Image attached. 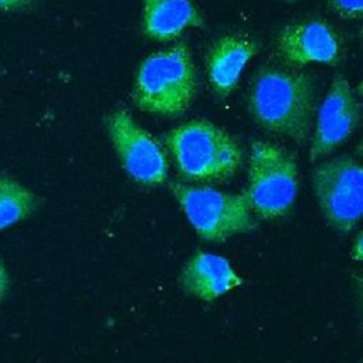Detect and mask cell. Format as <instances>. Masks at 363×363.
<instances>
[{
    "label": "cell",
    "mask_w": 363,
    "mask_h": 363,
    "mask_svg": "<svg viewBox=\"0 0 363 363\" xmlns=\"http://www.w3.org/2000/svg\"><path fill=\"white\" fill-rule=\"evenodd\" d=\"M248 106L264 129L302 143L315 113L312 79L299 71L265 67L252 81Z\"/></svg>",
    "instance_id": "obj_1"
},
{
    "label": "cell",
    "mask_w": 363,
    "mask_h": 363,
    "mask_svg": "<svg viewBox=\"0 0 363 363\" xmlns=\"http://www.w3.org/2000/svg\"><path fill=\"white\" fill-rule=\"evenodd\" d=\"M163 143L179 174L189 182H225L242 160V152L233 136L208 121L186 122L167 132Z\"/></svg>",
    "instance_id": "obj_2"
},
{
    "label": "cell",
    "mask_w": 363,
    "mask_h": 363,
    "mask_svg": "<svg viewBox=\"0 0 363 363\" xmlns=\"http://www.w3.org/2000/svg\"><path fill=\"white\" fill-rule=\"evenodd\" d=\"M196 92L194 64L189 48L180 43L140 64L132 96L139 109L174 118L189 109Z\"/></svg>",
    "instance_id": "obj_3"
},
{
    "label": "cell",
    "mask_w": 363,
    "mask_h": 363,
    "mask_svg": "<svg viewBox=\"0 0 363 363\" xmlns=\"http://www.w3.org/2000/svg\"><path fill=\"white\" fill-rule=\"evenodd\" d=\"M298 193V167L294 156L269 142H254L248 159V184L244 191L252 213L264 220L284 217Z\"/></svg>",
    "instance_id": "obj_4"
},
{
    "label": "cell",
    "mask_w": 363,
    "mask_h": 363,
    "mask_svg": "<svg viewBox=\"0 0 363 363\" xmlns=\"http://www.w3.org/2000/svg\"><path fill=\"white\" fill-rule=\"evenodd\" d=\"M170 189L189 223L203 240L221 242L257 228L244 193L231 194L207 186L182 183H173Z\"/></svg>",
    "instance_id": "obj_5"
},
{
    "label": "cell",
    "mask_w": 363,
    "mask_h": 363,
    "mask_svg": "<svg viewBox=\"0 0 363 363\" xmlns=\"http://www.w3.org/2000/svg\"><path fill=\"white\" fill-rule=\"evenodd\" d=\"M312 186L319 208L335 230L347 233L363 217V164L336 156L315 167Z\"/></svg>",
    "instance_id": "obj_6"
},
{
    "label": "cell",
    "mask_w": 363,
    "mask_h": 363,
    "mask_svg": "<svg viewBox=\"0 0 363 363\" xmlns=\"http://www.w3.org/2000/svg\"><path fill=\"white\" fill-rule=\"evenodd\" d=\"M108 130L128 174L146 186L162 184L167 179V159L159 142L121 109L108 118Z\"/></svg>",
    "instance_id": "obj_7"
},
{
    "label": "cell",
    "mask_w": 363,
    "mask_h": 363,
    "mask_svg": "<svg viewBox=\"0 0 363 363\" xmlns=\"http://www.w3.org/2000/svg\"><path fill=\"white\" fill-rule=\"evenodd\" d=\"M360 105L345 77L333 78L318 112L309 157L318 160L332 153L357 128Z\"/></svg>",
    "instance_id": "obj_8"
},
{
    "label": "cell",
    "mask_w": 363,
    "mask_h": 363,
    "mask_svg": "<svg viewBox=\"0 0 363 363\" xmlns=\"http://www.w3.org/2000/svg\"><path fill=\"white\" fill-rule=\"evenodd\" d=\"M277 55L288 67H303L319 62L335 65L340 58V41L325 21L309 20L294 23L277 37Z\"/></svg>",
    "instance_id": "obj_9"
},
{
    "label": "cell",
    "mask_w": 363,
    "mask_h": 363,
    "mask_svg": "<svg viewBox=\"0 0 363 363\" xmlns=\"http://www.w3.org/2000/svg\"><path fill=\"white\" fill-rule=\"evenodd\" d=\"M180 285L184 292L201 301L211 302L242 284L227 258L197 251L180 272Z\"/></svg>",
    "instance_id": "obj_10"
},
{
    "label": "cell",
    "mask_w": 363,
    "mask_h": 363,
    "mask_svg": "<svg viewBox=\"0 0 363 363\" xmlns=\"http://www.w3.org/2000/svg\"><path fill=\"white\" fill-rule=\"evenodd\" d=\"M258 52L257 44L245 35H224L208 50L206 71L208 84L220 95H228L238 84L247 62Z\"/></svg>",
    "instance_id": "obj_11"
},
{
    "label": "cell",
    "mask_w": 363,
    "mask_h": 363,
    "mask_svg": "<svg viewBox=\"0 0 363 363\" xmlns=\"http://www.w3.org/2000/svg\"><path fill=\"white\" fill-rule=\"evenodd\" d=\"M200 26L203 18L190 0H143L142 27L156 41L174 40L184 30Z\"/></svg>",
    "instance_id": "obj_12"
},
{
    "label": "cell",
    "mask_w": 363,
    "mask_h": 363,
    "mask_svg": "<svg viewBox=\"0 0 363 363\" xmlns=\"http://www.w3.org/2000/svg\"><path fill=\"white\" fill-rule=\"evenodd\" d=\"M35 196L11 177L0 176V231L27 218L35 208Z\"/></svg>",
    "instance_id": "obj_13"
},
{
    "label": "cell",
    "mask_w": 363,
    "mask_h": 363,
    "mask_svg": "<svg viewBox=\"0 0 363 363\" xmlns=\"http://www.w3.org/2000/svg\"><path fill=\"white\" fill-rule=\"evenodd\" d=\"M330 9L347 20L363 18V0H328Z\"/></svg>",
    "instance_id": "obj_14"
},
{
    "label": "cell",
    "mask_w": 363,
    "mask_h": 363,
    "mask_svg": "<svg viewBox=\"0 0 363 363\" xmlns=\"http://www.w3.org/2000/svg\"><path fill=\"white\" fill-rule=\"evenodd\" d=\"M350 255L353 259L356 261H363V228L357 233L352 250H350Z\"/></svg>",
    "instance_id": "obj_15"
},
{
    "label": "cell",
    "mask_w": 363,
    "mask_h": 363,
    "mask_svg": "<svg viewBox=\"0 0 363 363\" xmlns=\"http://www.w3.org/2000/svg\"><path fill=\"white\" fill-rule=\"evenodd\" d=\"M33 0H0V10H16L28 6Z\"/></svg>",
    "instance_id": "obj_16"
},
{
    "label": "cell",
    "mask_w": 363,
    "mask_h": 363,
    "mask_svg": "<svg viewBox=\"0 0 363 363\" xmlns=\"http://www.w3.org/2000/svg\"><path fill=\"white\" fill-rule=\"evenodd\" d=\"M7 285H9V278H7V272L0 261V301L3 299L6 291H7Z\"/></svg>",
    "instance_id": "obj_17"
},
{
    "label": "cell",
    "mask_w": 363,
    "mask_h": 363,
    "mask_svg": "<svg viewBox=\"0 0 363 363\" xmlns=\"http://www.w3.org/2000/svg\"><path fill=\"white\" fill-rule=\"evenodd\" d=\"M353 279H354V285H356V289H357L359 302H360V306H362V311H363V275H353Z\"/></svg>",
    "instance_id": "obj_18"
},
{
    "label": "cell",
    "mask_w": 363,
    "mask_h": 363,
    "mask_svg": "<svg viewBox=\"0 0 363 363\" xmlns=\"http://www.w3.org/2000/svg\"><path fill=\"white\" fill-rule=\"evenodd\" d=\"M356 153L363 159V136H362L360 142H359V143H357V146H356Z\"/></svg>",
    "instance_id": "obj_19"
},
{
    "label": "cell",
    "mask_w": 363,
    "mask_h": 363,
    "mask_svg": "<svg viewBox=\"0 0 363 363\" xmlns=\"http://www.w3.org/2000/svg\"><path fill=\"white\" fill-rule=\"evenodd\" d=\"M357 94L363 98V79H362V82H360L359 86H357Z\"/></svg>",
    "instance_id": "obj_20"
},
{
    "label": "cell",
    "mask_w": 363,
    "mask_h": 363,
    "mask_svg": "<svg viewBox=\"0 0 363 363\" xmlns=\"http://www.w3.org/2000/svg\"><path fill=\"white\" fill-rule=\"evenodd\" d=\"M360 37H362V38H363V27H362V28H360Z\"/></svg>",
    "instance_id": "obj_21"
}]
</instances>
